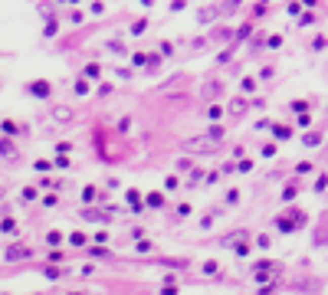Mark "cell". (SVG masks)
<instances>
[{
  "label": "cell",
  "instance_id": "6da1fadb",
  "mask_svg": "<svg viewBox=\"0 0 328 295\" xmlns=\"http://www.w3.org/2000/svg\"><path fill=\"white\" fill-rule=\"evenodd\" d=\"M184 151H191V154H213V141L210 138H191V141H184Z\"/></svg>",
  "mask_w": 328,
  "mask_h": 295
},
{
  "label": "cell",
  "instance_id": "7a4b0ae2",
  "mask_svg": "<svg viewBox=\"0 0 328 295\" xmlns=\"http://www.w3.org/2000/svg\"><path fill=\"white\" fill-rule=\"evenodd\" d=\"M230 112H233V115H243V112H246V102H243V98H233V102H230Z\"/></svg>",
  "mask_w": 328,
  "mask_h": 295
},
{
  "label": "cell",
  "instance_id": "3957f363",
  "mask_svg": "<svg viewBox=\"0 0 328 295\" xmlns=\"http://www.w3.org/2000/svg\"><path fill=\"white\" fill-rule=\"evenodd\" d=\"M53 115H56V122H72V112L69 108H56Z\"/></svg>",
  "mask_w": 328,
  "mask_h": 295
},
{
  "label": "cell",
  "instance_id": "277c9868",
  "mask_svg": "<svg viewBox=\"0 0 328 295\" xmlns=\"http://www.w3.org/2000/svg\"><path fill=\"white\" fill-rule=\"evenodd\" d=\"M30 92H33V95H50V86H46V82H37Z\"/></svg>",
  "mask_w": 328,
  "mask_h": 295
},
{
  "label": "cell",
  "instance_id": "5b68a950",
  "mask_svg": "<svg viewBox=\"0 0 328 295\" xmlns=\"http://www.w3.org/2000/svg\"><path fill=\"white\" fill-rule=\"evenodd\" d=\"M217 89H220L217 82H210V86H207V92H204V95H207V98H213V95H217Z\"/></svg>",
  "mask_w": 328,
  "mask_h": 295
}]
</instances>
